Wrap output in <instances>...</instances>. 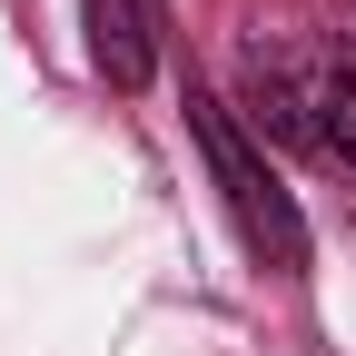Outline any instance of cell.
Instances as JSON below:
<instances>
[{
    "mask_svg": "<svg viewBox=\"0 0 356 356\" xmlns=\"http://www.w3.org/2000/svg\"><path fill=\"white\" fill-rule=\"evenodd\" d=\"M188 129H198V149H208V168H218V188H228V218H238V238L267 257V267H307V218H297V198L277 188V168H267L257 149H248V129L218 109V99H188Z\"/></svg>",
    "mask_w": 356,
    "mask_h": 356,
    "instance_id": "1",
    "label": "cell"
},
{
    "mask_svg": "<svg viewBox=\"0 0 356 356\" xmlns=\"http://www.w3.org/2000/svg\"><path fill=\"white\" fill-rule=\"evenodd\" d=\"M89 50L119 89L149 79V0H89Z\"/></svg>",
    "mask_w": 356,
    "mask_h": 356,
    "instance_id": "2",
    "label": "cell"
},
{
    "mask_svg": "<svg viewBox=\"0 0 356 356\" xmlns=\"http://www.w3.org/2000/svg\"><path fill=\"white\" fill-rule=\"evenodd\" d=\"M327 159H346V168H356V50L327 70Z\"/></svg>",
    "mask_w": 356,
    "mask_h": 356,
    "instance_id": "3",
    "label": "cell"
}]
</instances>
